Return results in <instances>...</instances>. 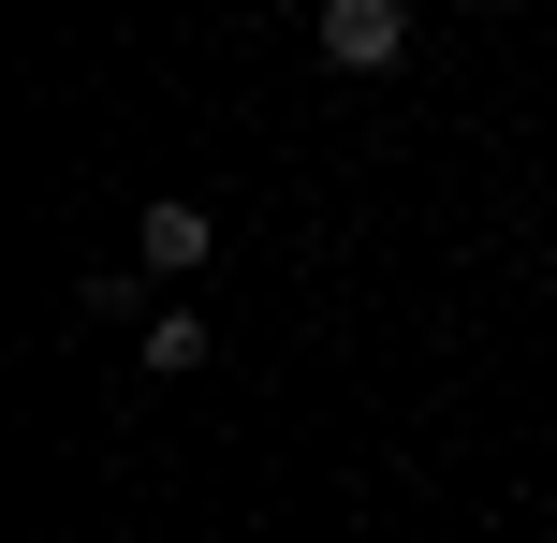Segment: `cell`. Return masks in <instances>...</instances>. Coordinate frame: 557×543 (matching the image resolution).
Returning a JSON list of instances; mask_svg holds the SVG:
<instances>
[{"instance_id":"1","label":"cell","mask_w":557,"mask_h":543,"mask_svg":"<svg viewBox=\"0 0 557 543\" xmlns=\"http://www.w3.org/2000/svg\"><path fill=\"white\" fill-rule=\"evenodd\" d=\"M411 59V0H323V74H396Z\"/></svg>"},{"instance_id":"2","label":"cell","mask_w":557,"mask_h":543,"mask_svg":"<svg viewBox=\"0 0 557 543\" xmlns=\"http://www.w3.org/2000/svg\"><path fill=\"white\" fill-rule=\"evenodd\" d=\"M133 264H147V280H191V264H206V206H147V221H133Z\"/></svg>"},{"instance_id":"3","label":"cell","mask_w":557,"mask_h":543,"mask_svg":"<svg viewBox=\"0 0 557 543\" xmlns=\"http://www.w3.org/2000/svg\"><path fill=\"white\" fill-rule=\"evenodd\" d=\"M147 368H162V382L206 368V309H147Z\"/></svg>"}]
</instances>
